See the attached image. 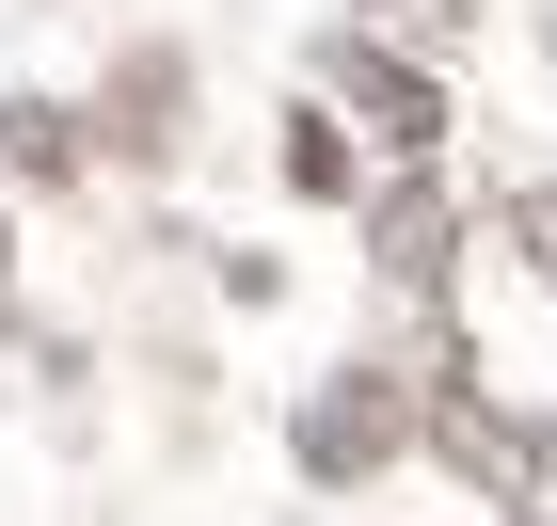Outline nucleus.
<instances>
[{
  "label": "nucleus",
  "mask_w": 557,
  "mask_h": 526,
  "mask_svg": "<svg viewBox=\"0 0 557 526\" xmlns=\"http://www.w3.org/2000/svg\"><path fill=\"white\" fill-rule=\"evenodd\" d=\"M0 271H16V240H0Z\"/></svg>",
  "instance_id": "nucleus-9"
},
{
  "label": "nucleus",
  "mask_w": 557,
  "mask_h": 526,
  "mask_svg": "<svg viewBox=\"0 0 557 526\" xmlns=\"http://www.w3.org/2000/svg\"><path fill=\"white\" fill-rule=\"evenodd\" d=\"M494 240H510V256L557 288V192H510V208H494Z\"/></svg>",
  "instance_id": "nucleus-8"
},
{
  "label": "nucleus",
  "mask_w": 557,
  "mask_h": 526,
  "mask_svg": "<svg viewBox=\"0 0 557 526\" xmlns=\"http://www.w3.org/2000/svg\"><path fill=\"white\" fill-rule=\"evenodd\" d=\"M287 175H302V192H350V129H335V112H287Z\"/></svg>",
  "instance_id": "nucleus-7"
},
{
  "label": "nucleus",
  "mask_w": 557,
  "mask_h": 526,
  "mask_svg": "<svg viewBox=\"0 0 557 526\" xmlns=\"http://www.w3.org/2000/svg\"><path fill=\"white\" fill-rule=\"evenodd\" d=\"M446 240H462V192H446V175H398L383 208H367V256H383V288H446Z\"/></svg>",
  "instance_id": "nucleus-3"
},
{
  "label": "nucleus",
  "mask_w": 557,
  "mask_h": 526,
  "mask_svg": "<svg viewBox=\"0 0 557 526\" xmlns=\"http://www.w3.org/2000/svg\"><path fill=\"white\" fill-rule=\"evenodd\" d=\"M287 447H302V479H383L398 447H414V383L398 367H335V383H302Z\"/></svg>",
  "instance_id": "nucleus-1"
},
{
  "label": "nucleus",
  "mask_w": 557,
  "mask_h": 526,
  "mask_svg": "<svg viewBox=\"0 0 557 526\" xmlns=\"http://www.w3.org/2000/svg\"><path fill=\"white\" fill-rule=\"evenodd\" d=\"M367 33H383V48H462L478 0H367Z\"/></svg>",
  "instance_id": "nucleus-6"
},
{
  "label": "nucleus",
  "mask_w": 557,
  "mask_h": 526,
  "mask_svg": "<svg viewBox=\"0 0 557 526\" xmlns=\"http://www.w3.org/2000/svg\"><path fill=\"white\" fill-rule=\"evenodd\" d=\"M335 112H367V144H383V160H430V144H446L430 64H414V48H383V33H335Z\"/></svg>",
  "instance_id": "nucleus-2"
},
{
  "label": "nucleus",
  "mask_w": 557,
  "mask_h": 526,
  "mask_svg": "<svg viewBox=\"0 0 557 526\" xmlns=\"http://www.w3.org/2000/svg\"><path fill=\"white\" fill-rule=\"evenodd\" d=\"M430 447H446L478 494H510V479H525V415H494V399H446V415H430Z\"/></svg>",
  "instance_id": "nucleus-4"
},
{
  "label": "nucleus",
  "mask_w": 557,
  "mask_h": 526,
  "mask_svg": "<svg viewBox=\"0 0 557 526\" xmlns=\"http://www.w3.org/2000/svg\"><path fill=\"white\" fill-rule=\"evenodd\" d=\"M0 175H81V112L64 96H0Z\"/></svg>",
  "instance_id": "nucleus-5"
}]
</instances>
